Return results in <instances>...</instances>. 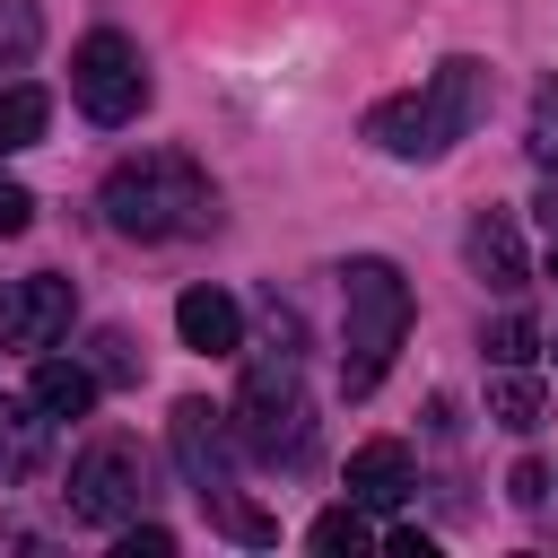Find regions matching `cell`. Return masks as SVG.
<instances>
[{
  "instance_id": "6da1fadb",
  "label": "cell",
  "mask_w": 558,
  "mask_h": 558,
  "mask_svg": "<svg viewBox=\"0 0 558 558\" xmlns=\"http://www.w3.org/2000/svg\"><path fill=\"white\" fill-rule=\"evenodd\" d=\"M96 209H105L113 235L166 244V235H201V227L218 218V192H209V174H201L183 148H140V157H122V166L105 174Z\"/></svg>"
},
{
  "instance_id": "3957f363",
  "label": "cell",
  "mask_w": 558,
  "mask_h": 558,
  "mask_svg": "<svg viewBox=\"0 0 558 558\" xmlns=\"http://www.w3.org/2000/svg\"><path fill=\"white\" fill-rule=\"evenodd\" d=\"M401 340H410V279L384 253L340 262V392L366 401L384 366L401 357Z\"/></svg>"
},
{
  "instance_id": "d6986e66",
  "label": "cell",
  "mask_w": 558,
  "mask_h": 558,
  "mask_svg": "<svg viewBox=\"0 0 558 558\" xmlns=\"http://www.w3.org/2000/svg\"><path fill=\"white\" fill-rule=\"evenodd\" d=\"M480 349H488L497 366H532V349H541V331H532V314H497V323L480 331Z\"/></svg>"
},
{
  "instance_id": "8992f818",
  "label": "cell",
  "mask_w": 558,
  "mask_h": 558,
  "mask_svg": "<svg viewBox=\"0 0 558 558\" xmlns=\"http://www.w3.org/2000/svg\"><path fill=\"white\" fill-rule=\"evenodd\" d=\"M166 445H174V471H183V488L209 506V497H227L235 488V453H244V436H235V418L218 410V401H174V418H166Z\"/></svg>"
},
{
  "instance_id": "7a4b0ae2",
  "label": "cell",
  "mask_w": 558,
  "mask_h": 558,
  "mask_svg": "<svg viewBox=\"0 0 558 558\" xmlns=\"http://www.w3.org/2000/svg\"><path fill=\"white\" fill-rule=\"evenodd\" d=\"M270 349H244V384H235V436L253 462H296L314 445V410H305V357H296V323L270 305Z\"/></svg>"
},
{
  "instance_id": "8fae6325",
  "label": "cell",
  "mask_w": 558,
  "mask_h": 558,
  "mask_svg": "<svg viewBox=\"0 0 558 558\" xmlns=\"http://www.w3.org/2000/svg\"><path fill=\"white\" fill-rule=\"evenodd\" d=\"M410 488H418V462H410V445H392V436H366V445L349 453V497H357L366 514H392Z\"/></svg>"
},
{
  "instance_id": "e0dca14e",
  "label": "cell",
  "mask_w": 558,
  "mask_h": 558,
  "mask_svg": "<svg viewBox=\"0 0 558 558\" xmlns=\"http://www.w3.org/2000/svg\"><path fill=\"white\" fill-rule=\"evenodd\" d=\"M44 44V9L35 0H0V70H26Z\"/></svg>"
},
{
  "instance_id": "52a82bcc",
  "label": "cell",
  "mask_w": 558,
  "mask_h": 558,
  "mask_svg": "<svg viewBox=\"0 0 558 558\" xmlns=\"http://www.w3.org/2000/svg\"><path fill=\"white\" fill-rule=\"evenodd\" d=\"M418 105H427V131H436V157H445L453 140H471V131L488 122V61L453 52V61L418 87Z\"/></svg>"
},
{
  "instance_id": "30bf717a",
  "label": "cell",
  "mask_w": 558,
  "mask_h": 558,
  "mask_svg": "<svg viewBox=\"0 0 558 558\" xmlns=\"http://www.w3.org/2000/svg\"><path fill=\"white\" fill-rule=\"evenodd\" d=\"M70 314H78V296H70V279H61V270H35V279H17V323H9V349L44 357V349L70 331Z\"/></svg>"
},
{
  "instance_id": "603a6c76",
  "label": "cell",
  "mask_w": 558,
  "mask_h": 558,
  "mask_svg": "<svg viewBox=\"0 0 558 558\" xmlns=\"http://www.w3.org/2000/svg\"><path fill=\"white\" fill-rule=\"evenodd\" d=\"M122 558H174V532L166 523H122Z\"/></svg>"
},
{
  "instance_id": "ffe728a7",
  "label": "cell",
  "mask_w": 558,
  "mask_h": 558,
  "mask_svg": "<svg viewBox=\"0 0 558 558\" xmlns=\"http://www.w3.org/2000/svg\"><path fill=\"white\" fill-rule=\"evenodd\" d=\"M105 384H131L140 375V357H131V331H96V357H87Z\"/></svg>"
},
{
  "instance_id": "5b68a950",
  "label": "cell",
  "mask_w": 558,
  "mask_h": 558,
  "mask_svg": "<svg viewBox=\"0 0 558 558\" xmlns=\"http://www.w3.org/2000/svg\"><path fill=\"white\" fill-rule=\"evenodd\" d=\"M70 105H78L87 122H105V131L140 122V105H148V61H140V44L113 35V26L78 35V52H70Z\"/></svg>"
},
{
  "instance_id": "9c48e42d",
  "label": "cell",
  "mask_w": 558,
  "mask_h": 558,
  "mask_svg": "<svg viewBox=\"0 0 558 558\" xmlns=\"http://www.w3.org/2000/svg\"><path fill=\"white\" fill-rule=\"evenodd\" d=\"M174 340L201 357H244V305L227 288H183L174 296Z\"/></svg>"
},
{
  "instance_id": "5bb4252c",
  "label": "cell",
  "mask_w": 558,
  "mask_h": 558,
  "mask_svg": "<svg viewBox=\"0 0 558 558\" xmlns=\"http://www.w3.org/2000/svg\"><path fill=\"white\" fill-rule=\"evenodd\" d=\"M44 436H52V418L35 410V392L26 401H0V480H26L44 462Z\"/></svg>"
},
{
  "instance_id": "4fadbf2b",
  "label": "cell",
  "mask_w": 558,
  "mask_h": 558,
  "mask_svg": "<svg viewBox=\"0 0 558 558\" xmlns=\"http://www.w3.org/2000/svg\"><path fill=\"white\" fill-rule=\"evenodd\" d=\"M366 140H375L384 157H436V131H427V105H418V87H410V96H384V105H366Z\"/></svg>"
},
{
  "instance_id": "7c38bea8",
  "label": "cell",
  "mask_w": 558,
  "mask_h": 558,
  "mask_svg": "<svg viewBox=\"0 0 558 558\" xmlns=\"http://www.w3.org/2000/svg\"><path fill=\"white\" fill-rule=\"evenodd\" d=\"M35 410L44 418H87L96 410V392H105V375L87 366V357H35Z\"/></svg>"
},
{
  "instance_id": "9a60e30c",
  "label": "cell",
  "mask_w": 558,
  "mask_h": 558,
  "mask_svg": "<svg viewBox=\"0 0 558 558\" xmlns=\"http://www.w3.org/2000/svg\"><path fill=\"white\" fill-rule=\"evenodd\" d=\"M541 410H549L541 375H523V366H497V375H488V418H497L506 436H532V427H541Z\"/></svg>"
},
{
  "instance_id": "484cf974",
  "label": "cell",
  "mask_w": 558,
  "mask_h": 558,
  "mask_svg": "<svg viewBox=\"0 0 558 558\" xmlns=\"http://www.w3.org/2000/svg\"><path fill=\"white\" fill-rule=\"evenodd\" d=\"M549 279H558V253H549Z\"/></svg>"
},
{
  "instance_id": "2e32d148",
  "label": "cell",
  "mask_w": 558,
  "mask_h": 558,
  "mask_svg": "<svg viewBox=\"0 0 558 558\" xmlns=\"http://www.w3.org/2000/svg\"><path fill=\"white\" fill-rule=\"evenodd\" d=\"M44 131H52V96H44V87H26V78H17V87H0V157L35 148Z\"/></svg>"
},
{
  "instance_id": "ac0fdd59",
  "label": "cell",
  "mask_w": 558,
  "mask_h": 558,
  "mask_svg": "<svg viewBox=\"0 0 558 558\" xmlns=\"http://www.w3.org/2000/svg\"><path fill=\"white\" fill-rule=\"evenodd\" d=\"M305 541H314L323 558H340V549H366L375 532H366V506L349 497V506H331V514H314V532H305Z\"/></svg>"
},
{
  "instance_id": "cb8c5ba5",
  "label": "cell",
  "mask_w": 558,
  "mask_h": 558,
  "mask_svg": "<svg viewBox=\"0 0 558 558\" xmlns=\"http://www.w3.org/2000/svg\"><path fill=\"white\" fill-rule=\"evenodd\" d=\"M506 497H514V506H541V497H549V471H541V462H514Z\"/></svg>"
},
{
  "instance_id": "277c9868",
  "label": "cell",
  "mask_w": 558,
  "mask_h": 558,
  "mask_svg": "<svg viewBox=\"0 0 558 558\" xmlns=\"http://www.w3.org/2000/svg\"><path fill=\"white\" fill-rule=\"evenodd\" d=\"M61 497H70V523L122 532V523H140V506H148V453H140L131 436H96V445H78Z\"/></svg>"
},
{
  "instance_id": "44dd1931",
  "label": "cell",
  "mask_w": 558,
  "mask_h": 558,
  "mask_svg": "<svg viewBox=\"0 0 558 558\" xmlns=\"http://www.w3.org/2000/svg\"><path fill=\"white\" fill-rule=\"evenodd\" d=\"M532 157H541V166H558V87H541V96H532Z\"/></svg>"
},
{
  "instance_id": "d4e9b609",
  "label": "cell",
  "mask_w": 558,
  "mask_h": 558,
  "mask_svg": "<svg viewBox=\"0 0 558 558\" xmlns=\"http://www.w3.org/2000/svg\"><path fill=\"white\" fill-rule=\"evenodd\" d=\"M541 227L558 235V174H549V192H541Z\"/></svg>"
},
{
  "instance_id": "7402d4cb",
  "label": "cell",
  "mask_w": 558,
  "mask_h": 558,
  "mask_svg": "<svg viewBox=\"0 0 558 558\" xmlns=\"http://www.w3.org/2000/svg\"><path fill=\"white\" fill-rule=\"evenodd\" d=\"M26 227H35V192H26L17 174H0V244H9V235H26Z\"/></svg>"
},
{
  "instance_id": "ba28073f",
  "label": "cell",
  "mask_w": 558,
  "mask_h": 558,
  "mask_svg": "<svg viewBox=\"0 0 558 558\" xmlns=\"http://www.w3.org/2000/svg\"><path fill=\"white\" fill-rule=\"evenodd\" d=\"M462 262H471V279L497 288V296H523V279H532V262H523V227H514L506 209H480V218L462 227Z\"/></svg>"
}]
</instances>
